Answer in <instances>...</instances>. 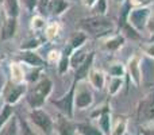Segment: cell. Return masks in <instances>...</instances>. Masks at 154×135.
<instances>
[{"instance_id": "cell-1", "label": "cell", "mask_w": 154, "mask_h": 135, "mask_svg": "<svg viewBox=\"0 0 154 135\" xmlns=\"http://www.w3.org/2000/svg\"><path fill=\"white\" fill-rule=\"evenodd\" d=\"M79 29L91 37L106 38L108 35H112V32H115L118 26L114 22V19L108 18L107 15H91L87 18H82L79 22Z\"/></svg>"}, {"instance_id": "cell-2", "label": "cell", "mask_w": 154, "mask_h": 135, "mask_svg": "<svg viewBox=\"0 0 154 135\" xmlns=\"http://www.w3.org/2000/svg\"><path fill=\"white\" fill-rule=\"evenodd\" d=\"M135 118L141 126L154 122V87L138 101L135 108Z\"/></svg>"}, {"instance_id": "cell-3", "label": "cell", "mask_w": 154, "mask_h": 135, "mask_svg": "<svg viewBox=\"0 0 154 135\" xmlns=\"http://www.w3.org/2000/svg\"><path fill=\"white\" fill-rule=\"evenodd\" d=\"M153 5L152 7H131L127 16V22L137 32L142 35V32L146 31L149 19L152 16Z\"/></svg>"}, {"instance_id": "cell-4", "label": "cell", "mask_w": 154, "mask_h": 135, "mask_svg": "<svg viewBox=\"0 0 154 135\" xmlns=\"http://www.w3.org/2000/svg\"><path fill=\"white\" fill-rule=\"evenodd\" d=\"M51 89H53V82L49 78H43L35 85V88L32 89V92L29 95L27 100H29V104L31 106L32 109L41 108L45 103L46 97L50 95Z\"/></svg>"}, {"instance_id": "cell-5", "label": "cell", "mask_w": 154, "mask_h": 135, "mask_svg": "<svg viewBox=\"0 0 154 135\" xmlns=\"http://www.w3.org/2000/svg\"><path fill=\"white\" fill-rule=\"evenodd\" d=\"M77 84L79 82L76 80H73L72 85H70V89L66 95L62 96L58 100H51V104L58 108L61 115L69 118V119H73V116H75V93H76Z\"/></svg>"}, {"instance_id": "cell-6", "label": "cell", "mask_w": 154, "mask_h": 135, "mask_svg": "<svg viewBox=\"0 0 154 135\" xmlns=\"http://www.w3.org/2000/svg\"><path fill=\"white\" fill-rule=\"evenodd\" d=\"M126 76L128 77L131 82L134 84V87H141L142 84V58L139 54H133L130 58L127 60L126 64Z\"/></svg>"}, {"instance_id": "cell-7", "label": "cell", "mask_w": 154, "mask_h": 135, "mask_svg": "<svg viewBox=\"0 0 154 135\" xmlns=\"http://www.w3.org/2000/svg\"><path fill=\"white\" fill-rule=\"evenodd\" d=\"M30 119L31 122L39 128L45 135H50L54 131V122L50 118V115L48 112L42 111L41 108L32 109L30 112Z\"/></svg>"}, {"instance_id": "cell-8", "label": "cell", "mask_w": 154, "mask_h": 135, "mask_svg": "<svg viewBox=\"0 0 154 135\" xmlns=\"http://www.w3.org/2000/svg\"><path fill=\"white\" fill-rule=\"evenodd\" d=\"M93 104V93L88 87H80L75 93V108L85 109Z\"/></svg>"}, {"instance_id": "cell-9", "label": "cell", "mask_w": 154, "mask_h": 135, "mask_svg": "<svg viewBox=\"0 0 154 135\" xmlns=\"http://www.w3.org/2000/svg\"><path fill=\"white\" fill-rule=\"evenodd\" d=\"M126 41L127 39L120 32L108 35L103 41V50L107 51V53H116V51H119L126 45Z\"/></svg>"}, {"instance_id": "cell-10", "label": "cell", "mask_w": 154, "mask_h": 135, "mask_svg": "<svg viewBox=\"0 0 154 135\" xmlns=\"http://www.w3.org/2000/svg\"><path fill=\"white\" fill-rule=\"evenodd\" d=\"M93 61H95V51H89L87 58H85V61L76 69L73 80H76L77 82H81V81H84V80H87L89 72L93 69Z\"/></svg>"}, {"instance_id": "cell-11", "label": "cell", "mask_w": 154, "mask_h": 135, "mask_svg": "<svg viewBox=\"0 0 154 135\" xmlns=\"http://www.w3.org/2000/svg\"><path fill=\"white\" fill-rule=\"evenodd\" d=\"M54 130L57 131L58 135H76V124L72 123V120L69 118L60 115L57 122L54 123Z\"/></svg>"}, {"instance_id": "cell-12", "label": "cell", "mask_w": 154, "mask_h": 135, "mask_svg": "<svg viewBox=\"0 0 154 135\" xmlns=\"http://www.w3.org/2000/svg\"><path fill=\"white\" fill-rule=\"evenodd\" d=\"M97 127L101 130L104 135H111V124H112V114L109 104H104V109L101 115L97 118Z\"/></svg>"}, {"instance_id": "cell-13", "label": "cell", "mask_w": 154, "mask_h": 135, "mask_svg": "<svg viewBox=\"0 0 154 135\" xmlns=\"http://www.w3.org/2000/svg\"><path fill=\"white\" fill-rule=\"evenodd\" d=\"M128 127V118L126 115H115L112 116L111 135H126Z\"/></svg>"}, {"instance_id": "cell-14", "label": "cell", "mask_w": 154, "mask_h": 135, "mask_svg": "<svg viewBox=\"0 0 154 135\" xmlns=\"http://www.w3.org/2000/svg\"><path fill=\"white\" fill-rule=\"evenodd\" d=\"M89 80V84L92 88H95L96 91H103L104 87L107 85V78H106V73L99 69H92L88 74V78Z\"/></svg>"}, {"instance_id": "cell-15", "label": "cell", "mask_w": 154, "mask_h": 135, "mask_svg": "<svg viewBox=\"0 0 154 135\" xmlns=\"http://www.w3.org/2000/svg\"><path fill=\"white\" fill-rule=\"evenodd\" d=\"M77 135H104L97 126L88 122H81L76 124Z\"/></svg>"}, {"instance_id": "cell-16", "label": "cell", "mask_w": 154, "mask_h": 135, "mask_svg": "<svg viewBox=\"0 0 154 135\" xmlns=\"http://www.w3.org/2000/svg\"><path fill=\"white\" fill-rule=\"evenodd\" d=\"M69 2L66 0H49L48 3V8L53 15H62L65 11L69 8Z\"/></svg>"}, {"instance_id": "cell-17", "label": "cell", "mask_w": 154, "mask_h": 135, "mask_svg": "<svg viewBox=\"0 0 154 135\" xmlns=\"http://www.w3.org/2000/svg\"><path fill=\"white\" fill-rule=\"evenodd\" d=\"M125 87V80L118 78V77H109V81L107 84V93L108 96H116L118 93H120V91Z\"/></svg>"}, {"instance_id": "cell-18", "label": "cell", "mask_w": 154, "mask_h": 135, "mask_svg": "<svg viewBox=\"0 0 154 135\" xmlns=\"http://www.w3.org/2000/svg\"><path fill=\"white\" fill-rule=\"evenodd\" d=\"M22 61L27 62L29 65H31V66H37V68H41V66H45V60H42L38 54H35L34 51H24V53H22L20 56Z\"/></svg>"}, {"instance_id": "cell-19", "label": "cell", "mask_w": 154, "mask_h": 135, "mask_svg": "<svg viewBox=\"0 0 154 135\" xmlns=\"http://www.w3.org/2000/svg\"><path fill=\"white\" fill-rule=\"evenodd\" d=\"M107 74L109 77H118V78H125L126 77V65L122 62H112L107 69Z\"/></svg>"}, {"instance_id": "cell-20", "label": "cell", "mask_w": 154, "mask_h": 135, "mask_svg": "<svg viewBox=\"0 0 154 135\" xmlns=\"http://www.w3.org/2000/svg\"><path fill=\"white\" fill-rule=\"evenodd\" d=\"M0 135H19V123L18 118L14 116L4 124V127L0 130Z\"/></svg>"}, {"instance_id": "cell-21", "label": "cell", "mask_w": 154, "mask_h": 135, "mask_svg": "<svg viewBox=\"0 0 154 135\" xmlns=\"http://www.w3.org/2000/svg\"><path fill=\"white\" fill-rule=\"evenodd\" d=\"M87 56H88V53L85 50H82V48L75 50L72 54H70V68H73L76 70V69L85 61Z\"/></svg>"}, {"instance_id": "cell-22", "label": "cell", "mask_w": 154, "mask_h": 135, "mask_svg": "<svg viewBox=\"0 0 154 135\" xmlns=\"http://www.w3.org/2000/svg\"><path fill=\"white\" fill-rule=\"evenodd\" d=\"M16 30V20L15 18H8L4 23V27H3L2 31V38L3 39H10V38L14 37Z\"/></svg>"}, {"instance_id": "cell-23", "label": "cell", "mask_w": 154, "mask_h": 135, "mask_svg": "<svg viewBox=\"0 0 154 135\" xmlns=\"http://www.w3.org/2000/svg\"><path fill=\"white\" fill-rule=\"evenodd\" d=\"M24 91H26V85H23V84L12 87V89L10 91V93H8V96H7V103L10 104V106L11 104H15L16 101L19 100V97L22 96V93H24Z\"/></svg>"}, {"instance_id": "cell-24", "label": "cell", "mask_w": 154, "mask_h": 135, "mask_svg": "<svg viewBox=\"0 0 154 135\" xmlns=\"http://www.w3.org/2000/svg\"><path fill=\"white\" fill-rule=\"evenodd\" d=\"M88 39V35L85 34L84 31H79L70 38V42L69 46L72 48V50H77V49H81L84 46V43L87 42Z\"/></svg>"}, {"instance_id": "cell-25", "label": "cell", "mask_w": 154, "mask_h": 135, "mask_svg": "<svg viewBox=\"0 0 154 135\" xmlns=\"http://www.w3.org/2000/svg\"><path fill=\"white\" fill-rule=\"evenodd\" d=\"M107 11H108V0H97L95 3V5L92 7V12L93 15H107Z\"/></svg>"}, {"instance_id": "cell-26", "label": "cell", "mask_w": 154, "mask_h": 135, "mask_svg": "<svg viewBox=\"0 0 154 135\" xmlns=\"http://www.w3.org/2000/svg\"><path fill=\"white\" fill-rule=\"evenodd\" d=\"M5 11L8 14V18H16L19 14L18 0H5Z\"/></svg>"}, {"instance_id": "cell-27", "label": "cell", "mask_w": 154, "mask_h": 135, "mask_svg": "<svg viewBox=\"0 0 154 135\" xmlns=\"http://www.w3.org/2000/svg\"><path fill=\"white\" fill-rule=\"evenodd\" d=\"M12 114H14L12 107H11L10 104H7V106L3 108V111L0 112V130H2V128L4 127L5 123H7L8 120L12 118Z\"/></svg>"}, {"instance_id": "cell-28", "label": "cell", "mask_w": 154, "mask_h": 135, "mask_svg": "<svg viewBox=\"0 0 154 135\" xmlns=\"http://www.w3.org/2000/svg\"><path fill=\"white\" fill-rule=\"evenodd\" d=\"M139 49H141V51L146 57H149V58L154 60V42L149 41V42L141 43V45H139Z\"/></svg>"}, {"instance_id": "cell-29", "label": "cell", "mask_w": 154, "mask_h": 135, "mask_svg": "<svg viewBox=\"0 0 154 135\" xmlns=\"http://www.w3.org/2000/svg\"><path fill=\"white\" fill-rule=\"evenodd\" d=\"M70 68V56L69 54H64L60 60V64H58V73L60 74H64L68 72V69Z\"/></svg>"}, {"instance_id": "cell-30", "label": "cell", "mask_w": 154, "mask_h": 135, "mask_svg": "<svg viewBox=\"0 0 154 135\" xmlns=\"http://www.w3.org/2000/svg\"><path fill=\"white\" fill-rule=\"evenodd\" d=\"M131 7H152L154 0H127Z\"/></svg>"}, {"instance_id": "cell-31", "label": "cell", "mask_w": 154, "mask_h": 135, "mask_svg": "<svg viewBox=\"0 0 154 135\" xmlns=\"http://www.w3.org/2000/svg\"><path fill=\"white\" fill-rule=\"evenodd\" d=\"M38 46H39V42H38L37 39H31V41H29V42H26L24 45H22V46H20V49H22V50L24 49V50L31 51V49H32V48L35 49V48H38Z\"/></svg>"}, {"instance_id": "cell-32", "label": "cell", "mask_w": 154, "mask_h": 135, "mask_svg": "<svg viewBox=\"0 0 154 135\" xmlns=\"http://www.w3.org/2000/svg\"><path fill=\"white\" fill-rule=\"evenodd\" d=\"M23 3H24V5H26L30 11H32V10H34V7H37L38 0H23Z\"/></svg>"}, {"instance_id": "cell-33", "label": "cell", "mask_w": 154, "mask_h": 135, "mask_svg": "<svg viewBox=\"0 0 154 135\" xmlns=\"http://www.w3.org/2000/svg\"><path fill=\"white\" fill-rule=\"evenodd\" d=\"M96 2H97V0H81L82 5H84V7H87V8H91V10H92V7L95 5Z\"/></svg>"}, {"instance_id": "cell-34", "label": "cell", "mask_w": 154, "mask_h": 135, "mask_svg": "<svg viewBox=\"0 0 154 135\" xmlns=\"http://www.w3.org/2000/svg\"><path fill=\"white\" fill-rule=\"evenodd\" d=\"M57 34H58V27H57V24H53V26L49 29V35H50V37H56Z\"/></svg>"}, {"instance_id": "cell-35", "label": "cell", "mask_w": 154, "mask_h": 135, "mask_svg": "<svg viewBox=\"0 0 154 135\" xmlns=\"http://www.w3.org/2000/svg\"><path fill=\"white\" fill-rule=\"evenodd\" d=\"M3 85H4V80H3V77H0V91H2Z\"/></svg>"}, {"instance_id": "cell-36", "label": "cell", "mask_w": 154, "mask_h": 135, "mask_svg": "<svg viewBox=\"0 0 154 135\" xmlns=\"http://www.w3.org/2000/svg\"><path fill=\"white\" fill-rule=\"evenodd\" d=\"M115 3H118V4H123L125 2H127V0H114Z\"/></svg>"}, {"instance_id": "cell-37", "label": "cell", "mask_w": 154, "mask_h": 135, "mask_svg": "<svg viewBox=\"0 0 154 135\" xmlns=\"http://www.w3.org/2000/svg\"><path fill=\"white\" fill-rule=\"evenodd\" d=\"M66 2H69V3H73V2H77V0H66Z\"/></svg>"}, {"instance_id": "cell-38", "label": "cell", "mask_w": 154, "mask_h": 135, "mask_svg": "<svg viewBox=\"0 0 154 135\" xmlns=\"http://www.w3.org/2000/svg\"><path fill=\"white\" fill-rule=\"evenodd\" d=\"M150 87H154V82H153V84H152V85H150Z\"/></svg>"}]
</instances>
